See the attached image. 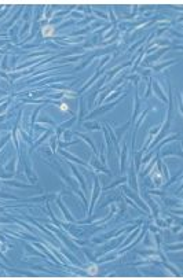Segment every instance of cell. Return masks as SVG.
Here are the masks:
<instances>
[{"label":"cell","instance_id":"1","mask_svg":"<svg viewBox=\"0 0 183 280\" xmlns=\"http://www.w3.org/2000/svg\"><path fill=\"white\" fill-rule=\"evenodd\" d=\"M55 34V30H54L52 26H44L43 28V36L44 37H50V36H54Z\"/></svg>","mask_w":183,"mask_h":280},{"label":"cell","instance_id":"3","mask_svg":"<svg viewBox=\"0 0 183 280\" xmlns=\"http://www.w3.org/2000/svg\"><path fill=\"white\" fill-rule=\"evenodd\" d=\"M61 110H63V111H66V110H67V107H66V104H62V106H61Z\"/></svg>","mask_w":183,"mask_h":280},{"label":"cell","instance_id":"2","mask_svg":"<svg viewBox=\"0 0 183 280\" xmlns=\"http://www.w3.org/2000/svg\"><path fill=\"white\" fill-rule=\"evenodd\" d=\"M88 270H91V272H90L91 275H95V273H96V266L95 265H91V268H90Z\"/></svg>","mask_w":183,"mask_h":280}]
</instances>
